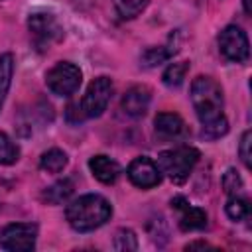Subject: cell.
I'll list each match as a JSON object with an SVG mask.
<instances>
[{
	"mask_svg": "<svg viewBox=\"0 0 252 252\" xmlns=\"http://www.w3.org/2000/svg\"><path fill=\"white\" fill-rule=\"evenodd\" d=\"M191 102L195 114L203 126L201 136L217 140L228 132V120L222 112L224 96L220 85L213 77H197L191 83Z\"/></svg>",
	"mask_w": 252,
	"mask_h": 252,
	"instance_id": "6da1fadb",
	"label": "cell"
},
{
	"mask_svg": "<svg viewBox=\"0 0 252 252\" xmlns=\"http://www.w3.org/2000/svg\"><path fill=\"white\" fill-rule=\"evenodd\" d=\"M67 222L77 232H91L102 226L112 217V205L96 193H87L73 199L65 209Z\"/></svg>",
	"mask_w": 252,
	"mask_h": 252,
	"instance_id": "7a4b0ae2",
	"label": "cell"
},
{
	"mask_svg": "<svg viewBox=\"0 0 252 252\" xmlns=\"http://www.w3.org/2000/svg\"><path fill=\"white\" fill-rule=\"evenodd\" d=\"M201 154L193 146H177L173 150H165L158 156V167L167 179L175 185H181L191 175L193 167L197 165Z\"/></svg>",
	"mask_w": 252,
	"mask_h": 252,
	"instance_id": "3957f363",
	"label": "cell"
},
{
	"mask_svg": "<svg viewBox=\"0 0 252 252\" xmlns=\"http://www.w3.org/2000/svg\"><path fill=\"white\" fill-rule=\"evenodd\" d=\"M81 81H83L81 69L69 61H59L45 75L47 89L57 96H71L81 87Z\"/></svg>",
	"mask_w": 252,
	"mask_h": 252,
	"instance_id": "277c9868",
	"label": "cell"
},
{
	"mask_svg": "<svg viewBox=\"0 0 252 252\" xmlns=\"http://www.w3.org/2000/svg\"><path fill=\"white\" fill-rule=\"evenodd\" d=\"M37 224L35 222H12L0 230V248L8 252H30L35 248Z\"/></svg>",
	"mask_w": 252,
	"mask_h": 252,
	"instance_id": "5b68a950",
	"label": "cell"
},
{
	"mask_svg": "<svg viewBox=\"0 0 252 252\" xmlns=\"http://www.w3.org/2000/svg\"><path fill=\"white\" fill-rule=\"evenodd\" d=\"M28 30L39 49H45L63 39V26L49 12H35L28 18Z\"/></svg>",
	"mask_w": 252,
	"mask_h": 252,
	"instance_id": "8992f818",
	"label": "cell"
},
{
	"mask_svg": "<svg viewBox=\"0 0 252 252\" xmlns=\"http://www.w3.org/2000/svg\"><path fill=\"white\" fill-rule=\"evenodd\" d=\"M112 91H114V87H112L110 77L100 75V77L93 79L87 87L85 96L81 98V106H83L85 116L87 118H98L106 110L110 96H112Z\"/></svg>",
	"mask_w": 252,
	"mask_h": 252,
	"instance_id": "52a82bcc",
	"label": "cell"
},
{
	"mask_svg": "<svg viewBox=\"0 0 252 252\" xmlns=\"http://www.w3.org/2000/svg\"><path fill=\"white\" fill-rule=\"evenodd\" d=\"M219 51L230 63H242L250 55L248 35L238 26H226L219 35Z\"/></svg>",
	"mask_w": 252,
	"mask_h": 252,
	"instance_id": "ba28073f",
	"label": "cell"
},
{
	"mask_svg": "<svg viewBox=\"0 0 252 252\" xmlns=\"http://www.w3.org/2000/svg\"><path fill=\"white\" fill-rule=\"evenodd\" d=\"M128 179L132 181V185L140 187V189H152L161 181V171L158 167V163L146 156L136 158L130 165H128Z\"/></svg>",
	"mask_w": 252,
	"mask_h": 252,
	"instance_id": "9c48e42d",
	"label": "cell"
},
{
	"mask_svg": "<svg viewBox=\"0 0 252 252\" xmlns=\"http://www.w3.org/2000/svg\"><path fill=\"white\" fill-rule=\"evenodd\" d=\"M171 209L177 211V222L181 230L189 232V230H201L207 226V213L201 207L191 205L185 197H173Z\"/></svg>",
	"mask_w": 252,
	"mask_h": 252,
	"instance_id": "30bf717a",
	"label": "cell"
},
{
	"mask_svg": "<svg viewBox=\"0 0 252 252\" xmlns=\"http://www.w3.org/2000/svg\"><path fill=\"white\" fill-rule=\"evenodd\" d=\"M150 100H152L150 89L144 87V85H136V87H130L124 93L120 106H122L124 114H128L132 118H140V116L146 114V110L150 106Z\"/></svg>",
	"mask_w": 252,
	"mask_h": 252,
	"instance_id": "8fae6325",
	"label": "cell"
},
{
	"mask_svg": "<svg viewBox=\"0 0 252 252\" xmlns=\"http://www.w3.org/2000/svg\"><path fill=\"white\" fill-rule=\"evenodd\" d=\"M154 128H156V134L165 138V140L179 138L187 132V126H185L183 118L175 112H159L154 118Z\"/></svg>",
	"mask_w": 252,
	"mask_h": 252,
	"instance_id": "7c38bea8",
	"label": "cell"
},
{
	"mask_svg": "<svg viewBox=\"0 0 252 252\" xmlns=\"http://www.w3.org/2000/svg\"><path fill=\"white\" fill-rule=\"evenodd\" d=\"M89 169H91V173H93L100 183H104V185L114 183V181L118 179V175H120V165H118L114 159H110L108 156H104V154L93 156V158L89 159Z\"/></svg>",
	"mask_w": 252,
	"mask_h": 252,
	"instance_id": "4fadbf2b",
	"label": "cell"
},
{
	"mask_svg": "<svg viewBox=\"0 0 252 252\" xmlns=\"http://www.w3.org/2000/svg\"><path fill=\"white\" fill-rule=\"evenodd\" d=\"M67 161H69V158H67V154H65L63 150L51 148V150H47V152L41 154V158H39V167H41L43 171H47V173H59V171L65 169Z\"/></svg>",
	"mask_w": 252,
	"mask_h": 252,
	"instance_id": "5bb4252c",
	"label": "cell"
},
{
	"mask_svg": "<svg viewBox=\"0 0 252 252\" xmlns=\"http://www.w3.org/2000/svg\"><path fill=\"white\" fill-rule=\"evenodd\" d=\"M12 77H14V55L4 53V55H0V110H2L6 94L10 91Z\"/></svg>",
	"mask_w": 252,
	"mask_h": 252,
	"instance_id": "9a60e30c",
	"label": "cell"
},
{
	"mask_svg": "<svg viewBox=\"0 0 252 252\" xmlns=\"http://www.w3.org/2000/svg\"><path fill=\"white\" fill-rule=\"evenodd\" d=\"M73 189L75 187H73L71 179H61V181H57V183H53L51 187L45 189L43 199L47 203H51V205H61V203H65L73 195Z\"/></svg>",
	"mask_w": 252,
	"mask_h": 252,
	"instance_id": "2e32d148",
	"label": "cell"
},
{
	"mask_svg": "<svg viewBox=\"0 0 252 252\" xmlns=\"http://www.w3.org/2000/svg\"><path fill=\"white\" fill-rule=\"evenodd\" d=\"M187 71H189V61H177V63H171V65L163 71V75H161L163 85L169 87V89H177V87H181V83H183Z\"/></svg>",
	"mask_w": 252,
	"mask_h": 252,
	"instance_id": "e0dca14e",
	"label": "cell"
},
{
	"mask_svg": "<svg viewBox=\"0 0 252 252\" xmlns=\"http://www.w3.org/2000/svg\"><path fill=\"white\" fill-rule=\"evenodd\" d=\"M150 0H114V10L122 20H132L148 8Z\"/></svg>",
	"mask_w": 252,
	"mask_h": 252,
	"instance_id": "ac0fdd59",
	"label": "cell"
},
{
	"mask_svg": "<svg viewBox=\"0 0 252 252\" xmlns=\"http://www.w3.org/2000/svg\"><path fill=\"white\" fill-rule=\"evenodd\" d=\"M20 158V148L18 144L6 134L0 132V165H12Z\"/></svg>",
	"mask_w": 252,
	"mask_h": 252,
	"instance_id": "d6986e66",
	"label": "cell"
},
{
	"mask_svg": "<svg viewBox=\"0 0 252 252\" xmlns=\"http://www.w3.org/2000/svg\"><path fill=\"white\" fill-rule=\"evenodd\" d=\"M224 211H226L228 219H232V220H244V219L248 217V213H250V205H248L246 199H242V197H238V195H232V197L226 201Z\"/></svg>",
	"mask_w": 252,
	"mask_h": 252,
	"instance_id": "ffe728a7",
	"label": "cell"
},
{
	"mask_svg": "<svg viewBox=\"0 0 252 252\" xmlns=\"http://www.w3.org/2000/svg\"><path fill=\"white\" fill-rule=\"evenodd\" d=\"M114 248L120 252H128V250H136L138 248V238L130 228H120L114 236Z\"/></svg>",
	"mask_w": 252,
	"mask_h": 252,
	"instance_id": "44dd1931",
	"label": "cell"
},
{
	"mask_svg": "<svg viewBox=\"0 0 252 252\" xmlns=\"http://www.w3.org/2000/svg\"><path fill=\"white\" fill-rule=\"evenodd\" d=\"M222 187H224V191L232 197V195H238L240 191H242V187H244V183H242V177L238 175V171L236 169H228L224 175H222Z\"/></svg>",
	"mask_w": 252,
	"mask_h": 252,
	"instance_id": "7402d4cb",
	"label": "cell"
},
{
	"mask_svg": "<svg viewBox=\"0 0 252 252\" xmlns=\"http://www.w3.org/2000/svg\"><path fill=\"white\" fill-rule=\"evenodd\" d=\"M250 144H252V132L246 130L240 138V146H238V154H240V159L246 167H250Z\"/></svg>",
	"mask_w": 252,
	"mask_h": 252,
	"instance_id": "603a6c76",
	"label": "cell"
},
{
	"mask_svg": "<svg viewBox=\"0 0 252 252\" xmlns=\"http://www.w3.org/2000/svg\"><path fill=\"white\" fill-rule=\"evenodd\" d=\"M169 55H171V51H165V49L158 47V49H150V51H146L144 61H146L148 67H154V65H159L161 61H165Z\"/></svg>",
	"mask_w": 252,
	"mask_h": 252,
	"instance_id": "cb8c5ba5",
	"label": "cell"
},
{
	"mask_svg": "<svg viewBox=\"0 0 252 252\" xmlns=\"http://www.w3.org/2000/svg\"><path fill=\"white\" fill-rule=\"evenodd\" d=\"M65 116H67V120H69L71 124L83 122L87 116H85V112H83L81 100H79V102H69V106H67V110H65Z\"/></svg>",
	"mask_w": 252,
	"mask_h": 252,
	"instance_id": "d4e9b609",
	"label": "cell"
},
{
	"mask_svg": "<svg viewBox=\"0 0 252 252\" xmlns=\"http://www.w3.org/2000/svg\"><path fill=\"white\" fill-rule=\"evenodd\" d=\"M185 248H187V250H193V248H211V244H207V242H191V244H187Z\"/></svg>",
	"mask_w": 252,
	"mask_h": 252,
	"instance_id": "484cf974",
	"label": "cell"
}]
</instances>
